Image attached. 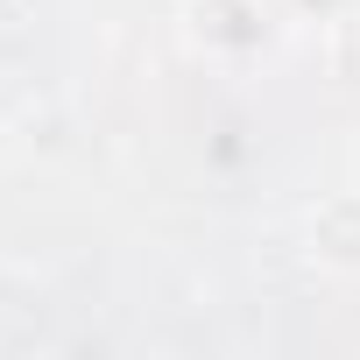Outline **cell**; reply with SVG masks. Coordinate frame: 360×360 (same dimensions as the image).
<instances>
[{"label":"cell","mask_w":360,"mask_h":360,"mask_svg":"<svg viewBox=\"0 0 360 360\" xmlns=\"http://www.w3.org/2000/svg\"><path fill=\"white\" fill-rule=\"evenodd\" d=\"M304 240H311V255H318L332 276H360V191L318 198L311 219H304Z\"/></svg>","instance_id":"obj_2"},{"label":"cell","mask_w":360,"mask_h":360,"mask_svg":"<svg viewBox=\"0 0 360 360\" xmlns=\"http://www.w3.org/2000/svg\"><path fill=\"white\" fill-rule=\"evenodd\" d=\"M184 36L205 57H255L269 43V8L262 0H184Z\"/></svg>","instance_id":"obj_1"},{"label":"cell","mask_w":360,"mask_h":360,"mask_svg":"<svg viewBox=\"0 0 360 360\" xmlns=\"http://www.w3.org/2000/svg\"><path fill=\"white\" fill-rule=\"evenodd\" d=\"M304 8H318V22H346L360 0H304Z\"/></svg>","instance_id":"obj_3"}]
</instances>
